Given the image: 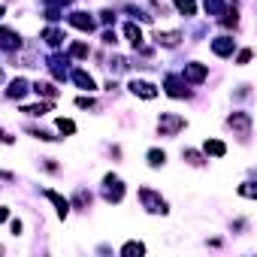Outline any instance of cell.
<instances>
[{
	"mask_svg": "<svg viewBox=\"0 0 257 257\" xmlns=\"http://www.w3.org/2000/svg\"><path fill=\"white\" fill-rule=\"evenodd\" d=\"M185 127H188V121L182 115H176V112H161V118H158L161 137H176L179 131H185Z\"/></svg>",
	"mask_w": 257,
	"mask_h": 257,
	"instance_id": "6da1fadb",
	"label": "cell"
},
{
	"mask_svg": "<svg viewBox=\"0 0 257 257\" xmlns=\"http://www.w3.org/2000/svg\"><path fill=\"white\" fill-rule=\"evenodd\" d=\"M140 200H143L146 212H152V215H167V212H170V209H167V200H164L158 191H152V188H140Z\"/></svg>",
	"mask_w": 257,
	"mask_h": 257,
	"instance_id": "7a4b0ae2",
	"label": "cell"
},
{
	"mask_svg": "<svg viewBox=\"0 0 257 257\" xmlns=\"http://www.w3.org/2000/svg\"><path fill=\"white\" fill-rule=\"evenodd\" d=\"M103 197H106L109 203H121V200H124V182L109 173V176L103 179Z\"/></svg>",
	"mask_w": 257,
	"mask_h": 257,
	"instance_id": "3957f363",
	"label": "cell"
},
{
	"mask_svg": "<svg viewBox=\"0 0 257 257\" xmlns=\"http://www.w3.org/2000/svg\"><path fill=\"white\" fill-rule=\"evenodd\" d=\"M227 124L239 134V140H248V137H251V115H248V112H233V115L227 118Z\"/></svg>",
	"mask_w": 257,
	"mask_h": 257,
	"instance_id": "277c9868",
	"label": "cell"
},
{
	"mask_svg": "<svg viewBox=\"0 0 257 257\" xmlns=\"http://www.w3.org/2000/svg\"><path fill=\"white\" fill-rule=\"evenodd\" d=\"M185 85H188V82H185L182 76H173V73L164 79V88H167V94H170V97H176V100H182V97H191V91H188Z\"/></svg>",
	"mask_w": 257,
	"mask_h": 257,
	"instance_id": "5b68a950",
	"label": "cell"
},
{
	"mask_svg": "<svg viewBox=\"0 0 257 257\" xmlns=\"http://www.w3.org/2000/svg\"><path fill=\"white\" fill-rule=\"evenodd\" d=\"M67 22H70L76 31H82V34H91V31L97 28L94 16H88V13H70V16H67Z\"/></svg>",
	"mask_w": 257,
	"mask_h": 257,
	"instance_id": "8992f818",
	"label": "cell"
},
{
	"mask_svg": "<svg viewBox=\"0 0 257 257\" xmlns=\"http://www.w3.org/2000/svg\"><path fill=\"white\" fill-rule=\"evenodd\" d=\"M206 64H197V61H191V64H185V70H182V79L185 82H191V85H200L203 79H206Z\"/></svg>",
	"mask_w": 257,
	"mask_h": 257,
	"instance_id": "52a82bcc",
	"label": "cell"
},
{
	"mask_svg": "<svg viewBox=\"0 0 257 257\" xmlns=\"http://www.w3.org/2000/svg\"><path fill=\"white\" fill-rule=\"evenodd\" d=\"M131 91H134L137 97H143V100H155V97H158V88H155L152 82H146V79H134V82H131Z\"/></svg>",
	"mask_w": 257,
	"mask_h": 257,
	"instance_id": "ba28073f",
	"label": "cell"
},
{
	"mask_svg": "<svg viewBox=\"0 0 257 257\" xmlns=\"http://www.w3.org/2000/svg\"><path fill=\"white\" fill-rule=\"evenodd\" d=\"M43 194H46V200H49V203H55V209H58V215H61V218H67V215H70V200H67V197H61V194H58V191H52V188H46Z\"/></svg>",
	"mask_w": 257,
	"mask_h": 257,
	"instance_id": "9c48e42d",
	"label": "cell"
},
{
	"mask_svg": "<svg viewBox=\"0 0 257 257\" xmlns=\"http://www.w3.org/2000/svg\"><path fill=\"white\" fill-rule=\"evenodd\" d=\"M233 49H236L233 37H218V40H212V52H215L218 58H230V55H233Z\"/></svg>",
	"mask_w": 257,
	"mask_h": 257,
	"instance_id": "30bf717a",
	"label": "cell"
},
{
	"mask_svg": "<svg viewBox=\"0 0 257 257\" xmlns=\"http://www.w3.org/2000/svg\"><path fill=\"white\" fill-rule=\"evenodd\" d=\"M19 46H22V37H19L16 31H10V28H0V49L13 52V49H19Z\"/></svg>",
	"mask_w": 257,
	"mask_h": 257,
	"instance_id": "8fae6325",
	"label": "cell"
},
{
	"mask_svg": "<svg viewBox=\"0 0 257 257\" xmlns=\"http://www.w3.org/2000/svg\"><path fill=\"white\" fill-rule=\"evenodd\" d=\"M179 40H182V34H179V31H164V34L158 31V34H155V43H158V46H164V49L179 46Z\"/></svg>",
	"mask_w": 257,
	"mask_h": 257,
	"instance_id": "7c38bea8",
	"label": "cell"
},
{
	"mask_svg": "<svg viewBox=\"0 0 257 257\" xmlns=\"http://www.w3.org/2000/svg\"><path fill=\"white\" fill-rule=\"evenodd\" d=\"M124 37L134 43V49H143V52H149V49L143 46V31H140V28H137L134 22H131V25H124Z\"/></svg>",
	"mask_w": 257,
	"mask_h": 257,
	"instance_id": "4fadbf2b",
	"label": "cell"
},
{
	"mask_svg": "<svg viewBox=\"0 0 257 257\" xmlns=\"http://www.w3.org/2000/svg\"><path fill=\"white\" fill-rule=\"evenodd\" d=\"M28 91H31V88H28V82H25V79H13V82H10V88H7V97H13V100H22Z\"/></svg>",
	"mask_w": 257,
	"mask_h": 257,
	"instance_id": "5bb4252c",
	"label": "cell"
},
{
	"mask_svg": "<svg viewBox=\"0 0 257 257\" xmlns=\"http://www.w3.org/2000/svg\"><path fill=\"white\" fill-rule=\"evenodd\" d=\"M73 82H76L82 91H94V88H97L94 79H91V73H85V70H73Z\"/></svg>",
	"mask_w": 257,
	"mask_h": 257,
	"instance_id": "9a60e30c",
	"label": "cell"
},
{
	"mask_svg": "<svg viewBox=\"0 0 257 257\" xmlns=\"http://www.w3.org/2000/svg\"><path fill=\"white\" fill-rule=\"evenodd\" d=\"M88 206H91V194H88L85 188H79V191L73 194V200H70V209H82V212H85Z\"/></svg>",
	"mask_w": 257,
	"mask_h": 257,
	"instance_id": "2e32d148",
	"label": "cell"
},
{
	"mask_svg": "<svg viewBox=\"0 0 257 257\" xmlns=\"http://www.w3.org/2000/svg\"><path fill=\"white\" fill-rule=\"evenodd\" d=\"M43 40H46V43H49L52 49H58V46H61V43H64L67 37H64V34L58 31V28H46V31H43Z\"/></svg>",
	"mask_w": 257,
	"mask_h": 257,
	"instance_id": "e0dca14e",
	"label": "cell"
},
{
	"mask_svg": "<svg viewBox=\"0 0 257 257\" xmlns=\"http://www.w3.org/2000/svg\"><path fill=\"white\" fill-rule=\"evenodd\" d=\"M203 149H206V155H212V158H224V155H227V146H224L221 140H206Z\"/></svg>",
	"mask_w": 257,
	"mask_h": 257,
	"instance_id": "ac0fdd59",
	"label": "cell"
},
{
	"mask_svg": "<svg viewBox=\"0 0 257 257\" xmlns=\"http://www.w3.org/2000/svg\"><path fill=\"white\" fill-rule=\"evenodd\" d=\"M134 254H146V245L143 242H124L121 245V257H134Z\"/></svg>",
	"mask_w": 257,
	"mask_h": 257,
	"instance_id": "d6986e66",
	"label": "cell"
},
{
	"mask_svg": "<svg viewBox=\"0 0 257 257\" xmlns=\"http://www.w3.org/2000/svg\"><path fill=\"white\" fill-rule=\"evenodd\" d=\"M182 16H197V0H173Z\"/></svg>",
	"mask_w": 257,
	"mask_h": 257,
	"instance_id": "ffe728a7",
	"label": "cell"
},
{
	"mask_svg": "<svg viewBox=\"0 0 257 257\" xmlns=\"http://www.w3.org/2000/svg\"><path fill=\"white\" fill-rule=\"evenodd\" d=\"M203 7H206V13L215 16V19L224 16V0H203Z\"/></svg>",
	"mask_w": 257,
	"mask_h": 257,
	"instance_id": "44dd1931",
	"label": "cell"
},
{
	"mask_svg": "<svg viewBox=\"0 0 257 257\" xmlns=\"http://www.w3.org/2000/svg\"><path fill=\"white\" fill-rule=\"evenodd\" d=\"M164 164H167V155H164L161 149H152V152H149V167L158 170V167H164Z\"/></svg>",
	"mask_w": 257,
	"mask_h": 257,
	"instance_id": "7402d4cb",
	"label": "cell"
},
{
	"mask_svg": "<svg viewBox=\"0 0 257 257\" xmlns=\"http://www.w3.org/2000/svg\"><path fill=\"white\" fill-rule=\"evenodd\" d=\"M182 158H185L191 167H203V164H206V161H203V155H200V152H194V149H185V152H182Z\"/></svg>",
	"mask_w": 257,
	"mask_h": 257,
	"instance_id": "603a6c76",
	"label": "cell"
},
{
	"mask_svg": "<svg viewBox=\"0 0 257 257\" xmlns=\"http://www.w3.org/2000/svg\"><path fill=\"white\" fill-rule=\"evenodd\" d=\"M52 109V103H37V106H25L22 112H28V115H46Z\"/></svg>",
	"mask_w": 257,
	"mask_h": 257,
	"instance_id": "cb8c5ba5",
	"label": "cell"
},
{
	"mask_svg": "<svg viewBox=\"0 0 257 257\" xmlns=\"http://www.w3.org/2000/svg\"><path fill=\"white\" fill-rule=\"evenodd\" d=\"M55 124H58V131H61V134H76V124H73L70 118H58Z\"/></svg>",
	"mask_w": 257,
	"mask_h": 257,
	"instance_id": "d4e9b609",
	"label": "cell"
},
{
	"mask_svg": "<svg viewBox=\"0 0 257 257\" xmlns=\"http://www.w3.org/2000/svg\"><path fill=\"white\" fill-rule=\"evenodd\" d=\"M34 91H37V94H43V97H55V94H58L49 82H37V85H34Z\"/></svg>",
	"mask_w": 257,
	"mask_h": 257,
	"instance_id": "484cf974",
	"label": "cell"
},
{
	"mask_svg": "<svg viewBox=\"0 0 257 257\" xmlns=\"http://www.w3.org/2000/svg\"><path fill=\"white\" fill-rule=\"evenodd\" d=\"M70 55H73V58H85V55H88V46H85V43H73V46H70Z\"/></svg>",
	"mask_w": 257,
	"mask_h": 257,
	"instance_id": "4316f807",
	"label": "cell"
},
{
	"mask_svg": "<svg viewBox=\"0 0 257 257\" xmlns=\"http://www.w3.org/2000/svg\"><path fill=\"white\" fill-rule=\"evenodd\" d=\"M239 194H242V197H248V200H254V197H257V188H254L251 182H242V188H239Z\"/></svg>",
	"mask_w": 257,
	"mask_h": 257,
	"instance_id": "83f0119b",
	"label": "cell"
},
{
	"mask_svg": "<svg viewBox=\"0 0 257 257\" xmlns=\"http://www.w3.org/2000/svg\"><path fill=\"white\" fill-rule=\"evenodd\" d=\"M0 143H4V146H13V143H16V137H10L4 127H0Z\"/></svg>",
	"mask_w": 257,
	"mask_h": 257,
	"instance_id": "f1b7e54d",
	"label": "cell"
},
{
	"mask_svg": "<svg viewBox=\"0 0 257 257\" xmlns=\"http://www.w3.org/2000/svg\"><path fill=\"white\" fill-rule=\"evenodd\" d=\"M248 61H251V49H242L239 58H236V64H248Z\"/></svg>",
	"mask_w": 257,
	"mask_h": 257,
	"instance_id": "f546056e",
	"label": "cell"
},
{
	"mask_svg": "<svg viewBox=\"0 0 257 257\" xmlns=\"http://www.w3.org/2000/svg\"><path fill=\"white\" fill-rule=\"evenodd\" d=\"M100 16H103V22H106V25H112V22H115V13H112V10H103Z\"/></svg>",
	"mask_w": 257,
	"mask_h": 257,
	"instance_id": "4dcf8cb0",
	"label": "cell"
},
{
	"mask_svg": "<svg viewBox=\"0 0 257 257\" xmlns=\"http://www.w3.org/2000/svg\"><path fill=\"white\" fill-rule=\"evenodd\" d=\"M103 43H106V46H115V31H106V34H103Z\"/></svg>",
	"mask_w": 257,
	"mask_h": 257,
	"instance_id": "1f68e13d",
	"label": "cell"
},
{
	"mask_svg": "<svg viewBox=\"0 0 257 257\" xmlns=\"http://www.w3.org/2000/svg\"><path fill=\"white\" fill-rule=\"evenodd\" d=\"M76 106H82V109H88V106H94V100H91V97H79V100H76Z\"/></svg>",
	"mask_w": 257,
	"mask_h": 257,
	"instance_id": "d6a6232c",
	"label": "cell"
},
{
	"mask_svg": "<svg viewBox=\"0 0 257 257\" xmlns=\"http://www.w3.org/2000/svg\"><path fill=\"white\" fill-rule=\"evenodd\" d=\"M10 227H13V233H16V236L22 233V221H19V218H13V224H10Z\"/></svg>",
	"mask_w": 257,
	"mask_h": 257,
	"instance_id": "836d02e7",
	"label": "cell"
},
{
	"mask_svg": "<svg viewBox=\"0 0 257 257\" xmlns=\"http://www.w3.org/2000/svg\"><path fill=\"white\" fill-rule=\"evenodd\" d=\"M10 218V212H7V206H0V221H7Z\"/></svg>",
	"mask_w": 257,
	"mask_h": 257,
	"instance_id": "e575fe53",
	"label": "cell"
},
{
	"mask_svg": "<svg viewBox=\"0 0 257 257\" xmlns=\"http://www.w3.org/2000/svg\"><path fill=\"white\" fill-rule=\"evenodd\" d=\"M0 19H4V7H0Z\"/></svg>",
	"mask_w": 257,
	"mask_h": 257,
	"instance_id": "d590c367",
	"label": "cell"
},
{
	"mask_svg": "<svg viewBox=\"0 0 257 257\" xmlns=\"http://www.w3.org/2000/svg\"><path fill=\"white\" fill-rule=\"evenodd\" d=\"M0 79H4V73H0Z\"/></svg>",
	"mask_w": 257,
	"mask_h": 257,
	"instance_id": "8d00e7d4",
	"label": "cell"
}]
</instances>
